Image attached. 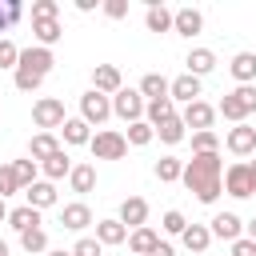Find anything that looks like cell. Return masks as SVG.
<instances>
[{
    "mask_svg": "<svg viewBox=\"0 0 256 256\" xmlns=\"http://www.w3.org/2000/svg\"><path fill=\"white\" fill-rule=\"evenodd\" d=\"M92 88L96 92H104V96H116L124 84H120V68L116 64H96L92 68Z\"/></svg>",
    "mask_w": 256,
    "mask_h": 256,
    "instance_id": "cell-12",
    "label": "cell"
},
{
    "mask_svg": "<svg viewBox=\"0 0 256 256\" xmlns=\"http://www.w3.org/2000/svg\"><path fill=\"white\" fill-rule=\"evenodd\" d=\"M0 8H4V4H0Z\"/></svg>",
    "mask_w": 256,
    "mask_h": 256,
    "instance_id": "cell-53",
    "label": "cell"
},
{
    "mask_svg": "<svg viewBox=\"0 0 256 256\" xmlns=\"http://www.w3.org/2000/svg\"><path fill=\"white\" fill-rule=\"evenodd\" d=\"M12 172H16V180H20V188H32L36 184V172H40V164L28 156V160H12Z\"/></svg>",
    "mask_w": 256,
    "mask_h": 256,
    "instance_id": "cell-36",
    "label": "cell"
},
{
    "mask_svg": "<svg viewBox=\"0 0 256 256\" xmlns=\"http://www.w3.org/2000/svg\"><path fill=\"white\" fill-rule=\"evenodd\" d=\"M0 256H8V244H4V240H0Z\"/></svg>",
    "mask_w": 256,
    "mask_h": 256,
    "instance_id": "cell-51",
    "label": "cell"
},
{
    "mask_svg": "<svg viewBox=\"0 0 256 256\" xmlns=\"http://www.w3.org/2000/svg\"><path fill=\"white\" fill-rule=\"evenodd\" d=\"M172 20H176V12H168V8L156 4V0H148V12H144L148 32H172Z\"/></svg>",
    "mask_w": 256,
    "mask_h": 256,
    "instance_id": "cell-19",
    "label": "cell"
},
{
    "mask_svg": "<svg viewBox=\"0 0 256 256\" xmlns=\"http://www.w3.org/2000/svg\"><path fill=\"white\" fill-rule=\"evenodd\" d=\"M124 140H128L132 148H144V144H152V140H156V128H152L148 120H136V124H128Z\"/></svg>",
    "mask_w": 256,
    "mask_h": 256,
    "instance_id": "cell-32",
    "label": "cell"
},
{
    "mask_svg": "<svg viewBox=\"0 0 256 256\" xmlns=\"http://www.w3.org/2000/svg\"><path fill=\"white\" fill-rule=\"evenodd\" d=\"M60 132H64V144H92V124L80 116H68Z\"/></svg>",
    "mask_w": 256,
    "mask_h": 256,
    "instance_id": "cell-22",
    "label": "cell"
},
{
    "mask_svg": "<svg viewBox=\"0 0 256 256\" xmlns=\"http://www.w3.org/2000/svg\"><path fill=\"white\" fill-rule=\"evenodd\" d=\"M60 224H64L68 232H84V228L92 224V208L80 204V200H76V204H64V208H60Z\"/></svg>",
    "mask_w": 256,
    "mask_h": 256,
    "instance_id": "cell-16",
    "label": "cell"
},
{
    "mask_svg": "<svg viewBox=\"0 0 256 256\" xmlns=\"http://www.w3.org/2000/svg\"><path fill=\"white\" fill-rule=\"evenodd\" d=\"M168 92H172V80L160 76V72H148V76L140 80V96H144L148 104H152V100H164Z\"/></svg>",
    "mask_w": 256,
    "mask_h": 256,
    "instance_id": "cell-20",
    "label": "cell"
},
{
    "mask_svg": "<svg viewBox=\"0 0 256 256\" xmlns=\"http://www.w3.org/2000/svg\"><path fill=\"white\" fill-rule=\"evenodd\" d=\"M56 12H60L56 0H36L32 4V20H56Z\"/></svg>",
    "mask_w": 256,
    "mask_h": 256,
    "instance_id": "cell-43",
    "label": "cell"
},
{
    "mask_svg": "<svg viewBox=\"0 0 256 256\" xmlns=\"http://www.w3.org/2000/svg\"><path fill=\"white\" fill-rule=\"evenodd\" d=\"M8 224L24 236V232L40 228V212H36V208H28V204H20V208H12V212H8Z\"/></svg>",
    "mask_w": 256,
    "mask_h": 256,
    "instance_id": "cell-26",
    "label": "cell"
},
{
    "mask_svg": "<svg viewBox=\"0 0 256 256\" xmlns=\"http://www.w3.org/2000/svg\"><path fill=\"white\" fill-rule=\"evenodd\" d=\"M8 212H12V208H8V200H0V220H8Z\"/></svg>",
    "mask_w": 256,
    "mask_h": 256,
    "instance_id": "cell-49",
    "label": "cell"
},
{
    "mask_svg": "<svg viewBox=\"0 0 256 256\" xmlns=\"http://www.w3.org/2000/svg\"><path fill=\"white\" fill-rule=\"evenodd\" d=\"M72 256H104V244H100L96 236H80V240L72 244Z\"/></svg>",
    "mask_w": 256,
    "mask_h": 256,
    "instance_id": "cell-41",
    "label": "cell"
},
{
    "mask_svg": "<svg viewBox=\"0 0 256 256\" xmlns=\"http://www.w3.org/2000/svg\"><path fill=\"white\" fill-rule=\"evenodd\" d=\"M248 168H252V176H256V160H252V164H248Z\"/></svg>",
    "mask_w": 256,
    "mask_h": 256,
    "instance_id": "cell-52",
    "label": "cell"
},
{
    "mask_svg": "<svg viewBox=\"0 0 256 256\" xmlns=\"http://www.w3.org/2000/svg\"><path fill=\"white\" fill-rule=\"evenodd\" d=\"M184 64H188V72H192V76H208V72L216 68V52H208V48H192Z\"/></svg>",
    "mask_w": 256,
    "mask_h": 256,
    "instance_id": "cell-28",
    "label": "cell"
},
{
    "mask_svg": "<svg viewBox=\"0 0 256 256\" xmlns=\"http://www.w3.org/2000/svg\"><path fill=\"white\" fill-rule=\"evenodd\" d=\"M152 256H176V248H172V244H164V240H160V244H156V248H152Z\"/></svg>",
    "mask_w": 256,
    "mask_h": 256,
    "instance_id": "cell-47",
    "label": "cell"
},
{
    "mask_svg": "<svg viewBox=\"0 0 256 256\" xmlns=\"http://www.w3.org/2000/svg\"><path fill=\"white\" fill-rule=\"evenodd\" d=\"M228 72L236 76V84H252L256 80V52H236L232 64H228Z\"/></svg>",
    "mask_w": 256,
    "mask_h": 256,
    "instance_id": "cell-21",
    "label": "cell"
},
{
    "mask_svg": "<svg viewBox=\"0 0 256 256\" xmlns=\"http://www.w3.org/2000/svg\"><path fill=\"white\" fill-rule=\"evenodd\" d=\"M168 96H172V104H176V100H180V104H192V100H200V76H192V72L176 76Z\"/></svg>",
    "mask_w": 256,
    "mask_h": 256,
    "instance_id": "cell-17",
    "label": "cell"
},
{
    "mask_svg": "<svg viewBox=\"0 0 256 256\" xmlns=\"http://www.w3.org/2000/svg\"><path fill=\"white\" fill-rule=\"evenodd\" d=\"M20 16H24V4L20 0H4V8H0V32H8Z\"/></svg>",
    "mask_w": 256,
    "mask_h": 256,
    "instance_id": "cell-40",
    "label": "cell"
},
{
    "mask_svg": "<svg viewBox=\"0 0 256 256\" xmlns=\"http://www.w3.org/2000/svg\"><path fill=\"white\" fill-rule=\"evenodd\" d=\"M172 32H180V36H200L204 32V16H200V8H176V20H172Z\"/></svg>",
    "mask_w": 256,
    "mask_h": 256,
    "instance_id": "cell-14",
    "label": "cell"
},
{
    "mask_svg": "<svg viewBox=\"0 0 256 256\" xmlns=\"http://www.w3.org/2000/svg\"><path fill=\"white\" fill-rule=\"evenodd\" d=\"M232 256H256V244H252L248 236H240V240L232 244Z\"/></svg>",
    "mask_w": 256,
    "mask_h": 256,
    "instance_id": "cell-46",
    "label": "cell"
},
{
    "mask_svg": "<svg viewBox=\"0 0 256 256\" xmlns=\"http://www.w3.org/2000/svg\"><path fill=\"white\" fill-rule=\"evenodd\" d=\"M180 120H184V128H192V132H208L212 120H216V108L204 104V100H192V104H184Z\"/></svg>",
    "mask_w": 256,
    "mask_h": 256,
    "instance_id": "cell-9",
    "label": "cell"
},
{
    "mask_svg": "<svg viewBox=\"0 0 256 256\" xmlns=\"http://www.w3.org/2000/svg\"><path fill=\"white\" fill-rule=\"evenodd\" d=\"M224 192H228V196H236V200L256 196V176H252V168H248L244 160L228 164V172H224Z\"/></svg>",
    "mask_w": 256,
    "mask_h": 256,
    "instance_id": "cell-4",
    "label": "cell"
},
{
    "mask_svg": "<svg viewBox=\"0 0 256 256\" xmlns=\"http://www.w3.org/2000/svg\"><path fill=\"white\" fill-rule=\"evenodd\" d=\"M128 232H136V228H144V220H148V200L144 196H128L124 204H120V216H116Z\"/></svg>",
    "mask_w": 256,
    "mask_h": 256,
    "instance_id": "cell-11",
    "label": "cell"
},
{
    "mask_svg": "<svg viewBox=\"0 0 256 256\" xmlns=\"http://www.w3.org/2000/svg\"><path fill=\"white\" fill-rule=\"evenodd\" d=\"M112 116V96H104V92H96V88H88L84 96H80V120H88V124H104Z\"/></svg>",
    "mask_w": 256,
    "mask_h": 256,
    "instance_id": "cell-6",
    "label": "cell"
},
{
    "mask_svg": "<svg viewBox=\"0 0 256 256\" xmlns=\"http://www.w3.org/2000/svg\"><path fill=\"white\" fill-rule=\"evenodd\" d=\"M72 168H76V164H72V156H68L64 148H60V152H52V156L40 164L44 180H52V184H56V180H64V176H72Z\"/></svg>",
    "mask_w": 256,
    "mask_h": 256,
    "instance_id": "cell-18",
    "label": "cell"
},
{
    "mask_svg": "<svg viewBox=\"0 0 256 256\" xmlns=\"http://www.w3.org/2000/svg\"><path fill=\"white\" fill-rule=\"evenodd\" d=\"M20 248L32 256V252H48V236H44V228H32V232H24L20 236Z\"/></svg>",
    "mask_w": 256,
    "mask_h": 256,
    "instance_id": "cell-38",
    "label": "cell"
},
{
    "mask_svg": "<svg viewBox=\"0 0 256 256\" xmlns=\"http://www.w3.org/2000/svg\"><path fill=\"white\" fill-rule=\"evenodd\" d=\"M228 152L232 156H248V152H256V128H248V124H236L232 132H228Z\"/></svg>",
    "mask_w": 256,
    "mask_h": 256,
    "instance_id": "cell-15",
    "label": "cell"
},
{
    "mask_svg": "<svg viewBox=\"0 0 256 256\" xmlns=\"http://www.w3.org/2000/svg\"><path fill=\"white\" fill-rule=\"evenodd\" d=\"M184 188L200 200V204H216V196L224 192V160L220 152H204V156H192L184 164Z\"/></svg>",
    "mask_w": 256,
    "mask_h": 256,
    "instance_id": "cell-1",
    "label": "cell"
},
{
    "mask_svg": "<svg viewBox=\"0 0 256 256\" xmlns=\"http://www.w3.org/2000/svg\"><path fill=\"white\" fill-rule=\"evenodd\" d=\"M244 236H248V240H252V244H256V216H252V220H248V224H244Z\"/></svg>",
    "mask_w": 256,
    "mask_h": 256,
    "instance_id": "cell-48",
    "label": "cell"
},
{
    "mask_svg": "<svg viewBox=\"0 0 256 256\" xmlns=\"http://www.w3.org/2000/svg\"><path fill=\"white\" fill-rule=\"evenodd\" d=\"M88 148H92L96 160H124V156H128V140H124V132H116V128H100Z\"/></svg>",
    "mask_w": 256,
    "mask_h": 256,
    "instance_id": "cell-3",
    "label": "cell"
},
{
    "mask_svg": "<svg viewBox=\"0 0 256 256\" xmlns=\"http://www.w3.org/2000/svg\"><path fill=\"white\" fill-rule=\"evenodd\" d=\"M40 84H44V76H32V72H20V68H16V88H20V92H36Z\"/></svg>",
    "mask_w": 256,
    "mask_h": 256,
    "instance_id": "cell-44",
    "label": "cell"
},
{
    "mask_svg": "<svg viewBox=\"0 0 256 256\" xmlns=\"http://www.w3.org/2000/svg\"><path fill=\"white\" fill-rule=\"evenodd\" d=\"M216 112L232 124H244L256 112V84H236L232 92H224V100L216 104Z\"/></svg>",
    "mask_w": 256,
    "mask_h": 256,
    "instance_id": "cell-2",
    "label": "cell"
},
{
    "mask_svg": "<svg viewBox=\"0 0 256 256\" xmlns=\"http://www.w3.org/2000/svg\"><path fill=\"white\" fill-rule=\"evenodd\" d=\"M16 192H24V188H20L16 172H12V164H0V200H8V196H16Z\"/></svg>",
    "mask_w": 256,
    "mask_h": 256,
    "instance_id": "cell-39",
    "label": "cell"
},
{
    "mask_svg": "<svg viewBox=\"0 0 256 256\" xmlns=\"http://www.w3.org/2000/svg\"><path fill=\"white\" fill-rule=\"evenodd\" d=\"M204 152H220V136L208 128V132H192V156H204Z\"/></svg>",
    "mask_w": 256,
    "mask_h": 256,
    "instance_id": "cell-35",
    "label": "cell"
},
{
    "mask_svg": "<svg viewBox=\"0 0 256 256\" xmlns=\"http://www.w3.org/2000/svg\"><path fill=\"white\" fill-rule=\"evenodd\" d=\"M208 228H212V236H220V240H228V244H236V240L244 236V220H240L236 212H216V216L208 220Z\"/></svg>",
    "mask_w": 256,
    "mask_h": 256,
    "instance_id": "cell-10",
    "label": "cell"
},
{
    "mask_svg": "<svg viewBox=\"0 0 256 256\" xmlns=\"http://www.w3.org/2000/svg\"><path fill=\"white\" fill-rule=\"evenodd\" d=\"M52 152H60V140H56L52 132H36V136H32V144H28V156H32L36 164H44Z\"/></svg>",
    "mask_w": 256,
    "mask_h": 256,
    "instance_id": "cell-23",
    "label": "cell"
},
{
    "mask_svg": "<svg viewBox=\"0 0 256 256\" xmlns=\"http://www.w3.org/2000/svg\"><path fill=\"white\" fill-rule=\"evenodd\" d=\"M184 176V160H176V156H160L156 160V180L160 184H176Z\"/></svg>",
    "mask_w": 256,
    "mask_h": 256,
    "instance_id": "cell-31",
    "label": "cell"
},
{
    "mask_svg": "<svg viewBox=\"0 0 256 256\" xmlns=\"http://www.w3.org/2000/svg\"><path fill=\"white\" fill-rule=\"evenodd\" d=\"M160 228H164L168 236H184L188 220H184V212H180V208H168V212H164V220H160Z\"/></svg>",
    "mask_w": 256,
    "mask_h": 256,
    "instance_id": "cell-37",
    "label": "cell"
},
{
    "mask_svg": "<svg viewBox=\"0 0 256 256\" xmlns=\"http://www.w3.org/2000/svg\"><path fill=\"white\" fill-rule=\"evenodd\" d=\"M160 244V236L144 224V228H136V232H128V248L136 252V256H152V248Z\"/></svg>",
    "mask_w": 256,
    "mask_h": 256,
    "instance_id": "cell-27",
    "label": "cell"
},
{
    "mask_svg": "<svg viewBox=\"0 0 256 256\" xmlns=\"http://www.w3.org/2000/svg\"><path fill=\"white\" fill-rule=\"evenodd\" d=\"M16 64H20V48L4 36V40H0V68H16Z\"/></svg>",
    "mask_w": 256,
    "mask_h": 256,
    "instance_id": "cell-42",
    "label": "cell"
},
{
    "mask_svg": "<svg viewBox=\"0 0 256 256\" xmlns=\"http://www.w3.org/2000/svg\"><path fill=\"white\" fill-rule=\"evenodd\" d=\"M32 36H36L40 48H52L64 36V28H60V20H32Z\"/></svg>",
    "mask_w": 256,
    "mask_h": 256,
    "instance_id": "cell-25",
    "label": "cell"
},
{
    "mask_svg": "<svg viewBox=\"0 0 256 256\" xmlns=\"http://www.w3.org/2000/svg\"><path fill=\"white\" fill-rule=\"evenodd\" d=\"M176 116V104H172V96H164V100H152L148 108H144V120L152 124V128H160L164 120H172Z\"/></svg>",
    "mask_w": 256,
    "mask_h": 256,
    "instance_id": "cell-29",
    "label": "cell"
},
{
    "mask_svg": "<svg viewBox=\"0 0 256 256\" xmlns=\"http://www.w3.org/2000/svg\"><path fill=\"white\" fill-rule=\"evenodd\" d=\"M32 120H36V128L40 132H52V128H64V100H56V96H44V100H36V108H32Z\"/></svg>",
    "mask_w": 256,
    "mask_h": 256,
    "instance_id": "cell-7",
    "label": "cell"
},
{
    "mask_svg": "<svg viewBox=\"0 0 256 256\" xmlns=\"http://www.w3.org/2000/svg\"><path fill=\"white\" fill-rule=\"evenodd\" d=\"M24 204L36 208V212L52 208V204H56V184H52V180H36L32 188H24Z\"/></svg>",
    "mask_w": 256,
    "mask_h": 256,
    "instance_id": "cell-13",
    "label": "cell"
},
{
    "mask_svg": "<svg viewBox=\"0 0 256 256\" xmlns=\"http://www.w3.org/2000/svg\"><path fill=\"white\" fill-rule=\"evenodd\" d=\"M144 108H148V100L140 96V88H120V92L112 96V112H116L120 120H128V124L144 120Z\"/></svg>",
    "mask_w": 256,
    "mask_h": 256,
    "instance_id": "cell-5",
    "label": "cell"
},
{
    "mask_svg": "<svg viewBox=\"0 0 256 256\" xmlns=\"http://www.w3.org/2000/svg\"><path fill=\"white\" fill-rule=\"evenodd\" d=\"M52 64H56L52 48H40V44H36V48H24V52H20V64H16V68H20V72H32V76H48Z\"/></svg>",
    "mask_w": 256,
    "mask_h": 256,
    "instance_id": "cell-8",
    "label": "cell"
},
{
    "mask_svg": "<svg viewBox=\"0 0 256 256\" xmlns=\"http://www.w3.org/2000/svg\"><path fill=\"white\" fill-rule=\"evenodd\" d=\"M96 240L100 244H124L128 240V228L120 220H96Z\"/></svg>",
    "mask_w": 256,
    "mask_h": 256,
    "instance_id": "cell-30",
    "label": "cell"
},
{
    "mask_svg": "<svg viewBox=\"0 0 256 256\" xmlns=\"http://www.w3.org/2000/svg\"><path fill=\"white\" fill-rule=\"evenodd\" d=\"M104 16L124 20V16H128V0H104Z\"/></svg>",
    "mask_w": 256,
    "mask_h": 256,
    "instance_id": "cell-45",
    "label": "cell"
},
{
    "mask_svg": "<svg viewBox=\"0 0 256 256\" xmlns=\"http://www.w3.org/2000/svg\"><path fill=\"white\" fill-rule=\"evenodd\" d=\"M68 184H72V192H92L96 188V168L92 164H76L72 176H68Z\"/></svg>",
    "mask_w": 256,
    "mask_h": 256,
    "instance_id": "cell-33",
    "label": "cell"
},
{
    "mask_svg": "<svg viewBox=\"0 0 256 256\" xmlns=\"http://www.w3.org/2000/svg\"><path fill=\"white\" fill-rule=\"evenodd\" d=\"M180 240H184L188 252H208V244H212V228H208V224H188Z\"/></svg>",
    "mask_w": 256,
    "mask_h": 256,
    "instance_id": "cell-24",
    "label": "cell"
},
{
    "mask_svg": "<svg viewBox=\"0 0 256 256\" xmlns=\"http://www.w3.org/2000/svg\"><path fill=\"white\" fill-rule=\"evenodd\" d=\"M48 256H72V252H64V248H56V252H48Z\"/></svg>",
    "mask_w": 256,
    "mask_h": 256,
    "instance_id": "cell-50",
    "label": "cell"
},
{
    "mask_svg": "<svg viewBox=\"0 0 256 256\" xmlns=\"http://www.w3.org/2000/svg\"><path fill=\"white\" fill-rule=\"evenodd\" d=\"M156 136H160L164 144H180V140L188 136V128H184V120H180V112H176L172 120H164V124L156 128Z\"/></svg>",
    "mask_w": 256,
    "mask_h": 256,
    "instance_id": "cell-34",
    "label": "cell"
}]
</instances>
